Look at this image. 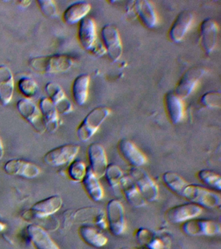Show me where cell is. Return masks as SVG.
<instances>
[{"instance_id":"obj_31","label":"cell","mask_w":221,"mask_h":249,"mask_svg":"<svg viewBox=\"0 0 221 249\" xmlns=\"http://www.w3.org/2000/svg\"><path fill=\"white\" fill-rule=\"evenodd\" d=\"M123 170L119 165L110 163L106 169L104 177H105L108 184L114 190H120V184L124 177Z\"/></svg>"},{"instance_id":"obj_32","label":"cell","mask_w":221,"mask_h":249,"mask_svg":"<svg viewBox=\"0 0 221 249\" xmlns=\"http://www.w3.org/2000/svg\"><path fill=\"white\" fill-rule=\"evenodd\" d=\"M87 168L88 167L85 164L84 161L79 160H74L68 167V176L73 182H82L86 175Z\"/></svg>"},{"instance_id":"obj_18","label":"cell","mask_w":221,"mask_h":249,"mask_svg":"<svg viewBox=\"0 0 221 249\" xmlns=\"http://www.w3.org/2000/svg\"><path fill=\"white\" fill-rule=\"evenodd\" d=\"M194 16L189 11L178 14L169 31V38L172 42H181L193 25Z\"/></svg>"},{"instance_id":"obj_7","label":"cell","mask_w":221,"mask_h":249,"mask_svg":"<svg viewBox=\"0 0 221 249\" xmlns=\"http://www.w3.org/2000/svg\"><path fill=\"white\" fill-rule=\"evenodd\" d=\"M61 196H53L36 202L30 209L24 212L22 217L25 220L43 219L59 211L63 206Z\"/></svg>"},{"instance_id":"obj_17","label":"cell","mask_w":221,"mask_h":249,"mask_svg":"<svg viewBox=\"0 0 221 249\" xmlns=\"http://www.w3.org/2000/svg\"><path fill=\"white\" fill-rule=\"evenodd\" d=\"M200 42L205 54H210L216 46L219 27L213 19L205 18L200 25Z\"/></svg>"},{"instance_id":"obj_20","label":"cell","mask_w":221,"mask_h":249,"mask_svg":"<svg viewBox=\"0 0 221 249\" xmlns=\"http://www.w3.org/2000/svg\"><path fill=\"white\" fill-rule=\"evenodd\" d=\"M164 105L168 118L172 124H178L185 118V105L183 99L174 91L167 93L164 97Z\"/></svg>"},{"instance_id":"obj_6","label":"cell","mask_w":221,"mask_h":249,"mask_svg":"<svg viewBox=\"0 0 221 249\" xmlns=\"http://www.w3.org/2000/svg\"><path fill=\"white\" fill-rule=\"evenodd\" d=\"M106 217L108 229L116 236H120L127 231L125 208L120 200L112 199L106 205Z\"/></svg>"},{"instance_id":"obj_37","label":"cell","mask_w":221,"mask_h":249,"mask_svg":"<svg viewBox=\"0 0 221 249\" xmlns=\"http://www.w3.org/2000/svg\"><path fill=\"white\" fill-rule=\"evenodd\" d=\"M4 153V146H3L2 140H1V136H0V161L3 159Z\"/></svg>"},{"instance_id":"obj_10","label":"cell","mask_w":221,"mask_h":249,"mask_svg":"<svg viewBox=\"0 0 221 249\" xmlns=\"http://www.w3.org/2000/svg\"><path fill=\"white\" fill-rule=\"evenodd\" d=\"M17 110L21 116L34 128L38 133L46 131L43 118L39 107L31 99L22 98L17 104Z\"/></svg>"},{"instance_id":"obj_3","label":"cell","mask_w":221,"mask_h":249,"mask_svg":"<svg viewBox=\"0 0 221 249\" xmlns=\"http://www.w3.org/2000/svg\"><path fill=\"white\" fill-rule=\"evenodd\" d=\"M110 114L111 110L106 107L100 106L93 109L85 116L77 128V138L83 142L88 141L98 132Z\"/></svg>"},{"instance_id":"obj_5","label":"cell","mask_w":221,"mask_h":249,"mask_svg":"<svg viewBox=\"0 0 221 249\" xmlns=\"http://www.w3.org/2000/svg\"><path fill=\"white\" fill-rule=\"evenodd\" d=\"M80 151V146L68 143L58 146L44 155V162L52 167H59L69 165L75 160Z\"/></svg>"},{"instance_id":"obj_12","label":"cell","mask_w":221,"mask_h":249,"mask_svg":"<svg viewBox=\"0 0 221 249\" xmlns=\"http://www.w3.org/2000/svg\"><path fill=\"white\" fill-rule=\"evenodd\" d=\"M5 172L11 176L33 179L39 176L41 169L32 161L22 159H12L3 165Z\"/></svg>"},{"instance_id":"obj_28","label":"cell","mask_w":221,"mask_h":249,"mask_svg":"<svg viewBox=\"0 0 221 249\" xmlns=\"http://www.w3.org/2000/svg\"><path fill=\"white\" fill-rule=\"evenodd\" d=\"M120 190L132 206L138 208L143 207L146 204L147 202L129 175H124L120 184Z\"/></svg>"},{"instance_id":"obj_16","label":"cell","mask_w":221,"mask_h":249,"mask_svg":"<svg viewBox=\"0 0 221 249\" xmlns=\"http://www.w3.org/2000/svg\"><path fill=\"white\" fill-rule=\"evenodd\" d=\"M45 91L48 98L55 105L59 114L67 115L72 112L73 105L59 84L49 82L46 85Z\"/></svg>"},{"instance_id":"obj_15","label":"cell","mask_w":221,"mask_h":249,"mask_svg":"<svg viewBox=\"0 0 221 249\" xmlns=\"http://www.w3.org/2000/svg\"><path fill=\"white\" fill-rule=\"evenodd\" d=\"M120 155L132 167H141L148 161L147 156L131 140L123 139L118 144Z\"/></svg>"},{"instance_id":"obj_14","label":"cell","mask_w":221,"mask_h":249,"mask_svg":"<svg viewBox=\"0 0 221 249\" xmlns=\"http://www.w3.org/2000/svg\"><path fill=\"white\" fill-rule=\"evenodd\" d=\"M87 156L90 163L89 167L93 172L100 178L104 177L108 163L107 154L102 144L97 142L91 143L87 149Z\"/></svg>"},{"instance_id":"obj_13","label":"cell","mask_w":221,"mask_h":249,"mask_svg":"<svg viewBox=\"0 0 221 249\" xmlns=\"http://www.w3.org/2000/svg\"><path fill=\"white\" fill-rule=\"evenodd\" d=\"M205 73V70L203 68H190L180 78L174 92L182 99L187 98L195 90Z\"/></svg>"},{"instance_id":"obj_36","label":"cell","mask_w":221,"mask_h":249,"mask_svg":"<svg viewBox=\"0 0 221 249\" xmlns=\"http://www.w3.org/2000/svg\"><path fill=\"white\" fill-rule=\"evenodd\" d=\"M146 247L148 249H164V244L160 239L154 237H154L147 243Z\"/></svg>"},{"instance_id":"obj_9","label":"cell","mask_w":221,"mask_h":249,"mask_svg":"<svg viewBox=\"0 0 221 249\" xmlns=\"http://www.w3.org/2000/svg\"><path fill=\"white\" fill-rule=\"evenodd\" d=\"M102 46L108 57L113 62L120 59L123 53V44L119 31L114 25L107 24L102 29Z\"/></svg>"},{"instance_id":"obj_4","label":"cell","mask_w":221,"mask_h":249,"mask_svg":"<svg viewBox=\"0 0 221 249\" xmlns=\"http://www.w3.org/2000/svg\"><path fill=\"white\" fill-rule=\"evenodd\" d=\"M129 176L138 189L145 201H156L159 197V187L154 179L140 167H131Z\"/></svg>"},{"instance_id":"obj_26","label":"cell","mask_w":221,"mask_h":249,"mask_svg":"<svg viewBox=\"0 0 221 249\" xmlns=\"http://www.w3.org/2000/svg\"><path fill=\"white\" fill-rule=\"evenodd\" d=\"M83 188L89 197L95 202H100L104 197V190L100 178L88 167L82 180Z\"/></svg>"},{"instance_id":"obj_30","label":"cell","mask_w":221,"mask_h":249,"mask_svg":"<svg viewBox=\"0 0 221 249\" xmlns=\"http://www.w3.org/2000/svg\"><path fill=\"white\" fill-rule=\"evenodd\" d=\"M197 177L205 186L212 189L215 192H219L221 190V177L215 171L202 169L198 172Z\"/></svg>"},{"instance_id":"obj_25","label":"cell","mask_w":221,"mask_h":249,"mask_svg":"<svg viewBox=\"0 0 221 249\" xmlns=\"http://www.w3.org/2000/svg\"><path fill=\"white\" fill-rule=\"evenodd\" d=\"M79 234L85 243L94 248H102L108 243L107 237L102 231L88 224H84L79 227Z\"/></svg>"},{"instance_id":"obj_22","label":"cell","mask_w":221,"mask_h":249,"mask_svg":"<svg viewBox=\"0 0 221 249\" xmlns=\"http://www.w3.org/2000/svg\"><path fill=\"white\" fill-rule=\"evenodd\" d=\"M29 238L36 249H60L46 230L35 224L26 228Z\"/></svg>"},{"instance_id":"obj_11","label":"cell","mask_w":221,"mask_h":249,"mask_svg":"<svg viewBox=\"0 0 221 249\" xmlns=\"http://www.w3.org/2000/svg\"><path fill=\"white\" fill-rule=\"evenodd\" d=\"M203 208L193 202L176 205L166 212V217L171 223H184L195 218H198L203 213Z\"/></svg>"},{"instance_id":"obj_1","label":"cell","mask_w":221,"mask_h":249,"mask_svg":"<svg viewBox=\"0 0 221 249\" xmlns=\"http://www.w3.org/2000/svg\"><path fill=\"white\" fill-rule=\"evenodd\" d=\"M178 196L203 208L217 209L221 205V196L219 193L200 185L189 184L187 181L182 187Z\"/></svg>"},{"instance_id":"obj_38","label":"cell","mask_w":221,"mask_h":249,"mask_svg":"<svg viewBox=\"0 0 221 249\" xmlns=\"http://www.w3.org/2000/svg\"><path fill=\"white\" fill-rule=\"evenodd\" d=\"M31 3H32V1H19V3H20V5L22 6V7H28V6L30 5Z\"/></svg>"},{"instance_id":"obj_40","label":"cell","mask_w":221,"mask_h":249,"mask_svg":"<svg viewBox=\"0 0 221 249\" xmlns=\"http://www.w3.org/2000/svg\"><path fill=\"white\" fill-rule=\"evenodd\" d=\"M120 249H129V248H127V247H123V248H121Z\"/></svg>"},{"instance_id":"obj_23","label":"cell","mask_w":221,"mask_h":249,"mask_svg":"<svg viewBox=\"0 0 221 249\" xmlns=\"http://www.w3.org/2000/svg\"><path fill=\"white\" fill-rule=\"evenodd\" d=\"M15 79L8 66L0 65V103L7 106L12 101L15 91Z\"/></svg>"},{"instance_id":"obj_29","label":"cell","mask_w":221,"mask_h":249,"mask_svg":"<svg viewBox=\"0 0 221 249\" xmlns=\"http://www.w3.org/2000/svg\"><path fill=\"white\" fill-rule=\"evenodd\" d=\"M90 77L88 74H81L73 82L71 92L73 100L79 106H83L88 98Z\"/></svg>"},{"instance_id":"obj_34","label":"cell","mask_w":221,"mask_h":249,"mask_svg":"<svg viewBox=\"0 0 221 249\" xmlns=\"http://www.w3.org/2000/svg\"><path fill=\"white\" fill-rule=\"evenodd\" d=\"M201 102L209 108H218L221 105V93L219 91H210L201 97Z\"/></svg>"},{"instance_id":"obj_24","label":"cell","mask_w":221,"mask_h":249,"mask_svg":"<svg viewBox=\"0 0 221 249\" xmlns=\"http://www.w3.org/2000/svg\"><path fill=\"white\" fill-rule=\"evenodd\" d=\"M46 130L53 133L59 126V114L53 103L48 97H42L38 104Z\"/></svg>"},{"instance_id":"obj_39","label":"cell","mask_w":221,"mask_h":249,"mask_svg":"<svg viewBox=\"0 0 221 249\" xmlns=\"http://www.w3.org/2000/svg\"><path fill=\"white\" fill-rule=\"evenodd\" d=\"M7 226L5 223H2V222L0 221V233L2 232V231H4L5 229H6Z\"/></svg>"},{"instance_id":"obj_27","label":"cell","mask_w":221,"mask_h":249,"mask_svg":"<svg viewBox=\"0 0 221 249\" xmlns=\"http://www.w3.org/2000/svg\"><path fill=\"white\" fill-rule=\"evenodd\" d=\"M92 6L88 1L74 2L66 9L63 13V20L68 25L79 23L90 13Z\"/></svg>"},{"instance_id":"obj_35","label":"cell","mask_w":221,"mask_h":249,"mask_svg":"<svg viewBox=\"0 0 221 249\" xmlns=\"http://www.w3.org/2000/svg\"><path fill=\"white\" fill-rule=\"evenodd\" d=\"M38 7L46 17L55 18L59 15L58 8L55 1L52 0H40L38 1Z\"/></svg>"},{"instance_id":"obj_8","label":"cell","mask_w":221,"mask_h":249,"mask_svg":"<svg viewBox=\"0 0 221 249\" xmlns=\"http://www.w3.org/2000/svg\"><path fill=\"white\" fill-rule=\"evenodd\" d=\"M182 230L191 236H215L220 234L221 227L218 222L198 217L182 224Z\"/></svg>"},{"instance_id":"obj_19","label":"cell","mask_w":221,"mask_h":249,"mask_svg":"<svg viewBox=\"0 0 221 249\" xmlns=\"http://www.w3.org/2000/svg\"><path fill=\"white\" fill-rule=\"evenodd\" d=\"M97 26L91 18L86 17L79 22L78 39L81 46L85 50L92 52L96 46Z\"/></svg>"},{"instance_id":"obj_21","label":"cell","mask_w":221,"mask_h":249,"mask_svg":"<svg viewBox=\"0 0 221 249\" xmlns=\"http://www.w3.org/2000/svg\"><path fill=\"white\" fill-rule=\"evenodd\" d=\"M133 9L145 27L153 29L158 24V17L154 6L151 1L139 0L133 1Z\"/></svg>"},{"instance_id":"obj_2","label":"cell","mask_w":221,"mask_h":249,"mask_svg":"<svg viewBox=\"0 0 221 249\" xmlns=\"http://www.w3.org/2000/svg\"><path fill=\"white\" fill-rule=\"evenodd\" d=\"M73 62L72 56L69 54L57 53L31 58L29 65L38 73L54 74L68 71Z\"/></svg>"},{"instance_id":"obj_33","label":"cell","mask_w":221,"mask_h":249,"mask_svg":"<svg viewBox=\"0 0 221 249\" xmlns=\"http://www.w3.org/2000/svg\"><path fill=\"white\" fill-rule=\"evenodd\" d=\"M17 87L19 91L24 95L25 98L28 99L34 97L37 93L38 89L37 83L32 77L27 76L19 79Z\"/></svg>"}]
</instances>
